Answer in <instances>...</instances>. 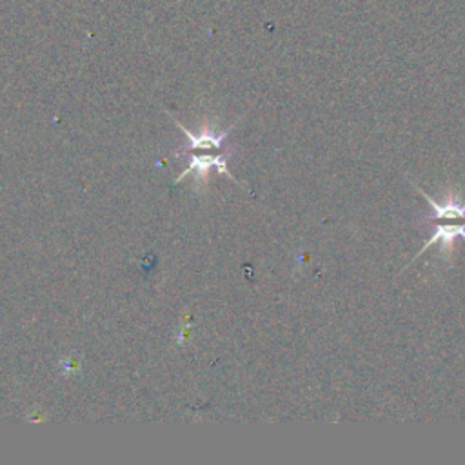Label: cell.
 <instances>
[{
	"label": "cell",
	"instance_id": "obj_1",
	"mask_svg": "<svg viewBox=\"0 0 465 465\" xmlns=\"http://www.w3.org/2000/svg\"><path fill=\"white\" fill-rule=\"evenodd\" d=\"M416 191L429 202L430 211L429 214H421L420 225L429 229L430 236L420 249V252L412 258V262H416L434 243L441 245V252L450 254L456 238L465 240V200H461L456 193H449L443 202H436L421 189L416 187Z\"/></svg>",
	"mask_w": 465,
	"mask_h": 465
}]
</instances>
